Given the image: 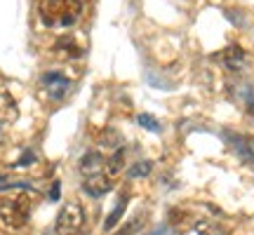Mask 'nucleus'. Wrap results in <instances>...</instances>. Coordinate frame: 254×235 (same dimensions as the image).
Returning <instances> with one entry per match:
<instances>
[{
    "mask_svg": "<svg viewBox=\"0 0 254 235\" xmlns=\"http://www.w3.org/2000/svg\"><path fill=\"white\" fill-rule=\"evenodd\" d=\"M43 85L50 90L52 99H62L64 94L68 92V80L64 78L62 73H45L43 75Z\"/></svg>",
    "mask_w": 254,
    "mask_h": 235,
    "instance_id": "5",
    "label": "nucleus"
},
{
    "mask_svg": "<svg viewBox=\"0 0 254 235\" xmlns=\"http://www.w3.org/2000/svg\"><path fill=\"white\" fill-rule=\"evenodd\" d=\"M139 125L146 127V129H151V132H158V129H160L158 120H155L153 116H148V113H141V116H139Z\"/></svg>",
    "mask_w": 254,
    "mask_h": 235,
    "instance_id": "11",
    "label": "nucleus"
},
{
    "mask_svg": "<svg viewBox=\"0 0 254 235\" xmlns=\"http://www.w3.org/2000/svg\"><path fill=\"white\" fill-rule=\"evenodd\" d=\"M85 226V209L80 202H66L57 214L55 233L57 235H78Z\"/></svg>",
    "mask_w": 254,
    "mask_h": 235,
    "instance_id": "3",
    "label": "nucleus"
},
{
    "mask_svg": "<svg viewBox=\"0 0 254 235\" xmlns=\"http://www.w3.org/2000/svg\"><path fill=\"white\" fill-rule=\"evenodd\" d=\"M123 167H125V148H118V151L109 158L106 172H109V176H116V174L123 172Z\"/></svg>",
    "mask_w": 254,
    "mask_h": 235,
    "instance_id": "8",
    "label": "nucleus"
},
{
    "mask_svg": "<svg viewBox=\"0 0 254 235\" xmlns=\"http://www.w3.org/2000/svg\"><path fill=\"white\" fill-rule=\"evenodd\" d=\"M141 226H144V217L139 214V217H134L129 224H125V228H123V231H118V235H134Z\"/></svg>",
    "mask_w": 254,
    "mask_h": 235,
    "instance_id": "10",
    "label": "nucleus"
},
{
    "mask_svg": "<svg viewBox=\"0 0 254 235\" xmlns=\"http://www.w3.org/2000/svg\"><path fill=\"white\" fill-rule=\"evenodd\" d=\"M80 14V0H40V17L47 26H73Z\"/></svg>",
    "mask_w": 254,
    "mask_h": 235,
    "instance_id": "1",
    "label": "nucleus"
},
{
    "mask_svg": "<svg viewBox=\"0 0 254 235\" xmlns=\"http://www.w3.org/2000/svg\"><path fill=\"white\" fill-rule=\"evenodd\" d=\"M33 202L28 195H9L0 198V224L9 231H19L28 224Z\"/></svg>",
    "mask_w": 254,
    "mask_h": 235,
    "instance_id": "2",
    "label": "nucleus"
},
{
    "mask_svg": "<svg viewBox=\"0 0 254 235\" xmlns=\"http://www.w3.org/2000/svg\"><path fill=\"white\" fill-rule=\"evenodd\" d=\"M148 172H151V163H136L127 174H129L132 179H136V176H146Z\"/></svg>",
    "mask_w": 254,
    "mask_h": 235,
    "instance_id": "12",
    "label": "nucleus"
},
{
    "mask_svg": "<svg viewBox=\"0 0 254 235\" xmlns=\"http://www.w3.org/2000/svg\"><path fill=\"white\" fill-rule=\"evenodd\" d=\"M224 136L228 139V144H231L233 148H236V153L240 155V158H243L245 163H250V165L254 167V151L250 148V146H247L245 139H243V136H238V134H233V132H226Z\"/></svg>",
    "mask_w": 254,
    "mask_h": 235,
    "instance_id": "6",
    "label": "nucleus"
},
{
    "mask_svg": "<svg viewBox=\"0 0 254 235\" xmlns=\"http://www.w3.org/2000/svg\"><path fill=\"white\" fill-rule=\"evenodd\" d=\"M82 188H85V193L92 195V198H101L104 193L111 190V176L109 174H94V176H90V179L85 181Z\"/></svg>",
    "mask_w": 254,
    "mask_h": 235,
    "instance_id": "4",
    "label": "nucleus"
},
{
    "mask_svg": "<svg viewBox=\"0 0 254 235\" xmlns=\"http://www.w3.org/2000/svg\"><path fill=\"white\" fill-rule=\"evenodd\" d=\"M101 165H104V158H101L97 151H92V153H87L85 158H82V163H80V170L85 174L90 172V176H94L97 174V170H99Z\"/></svg>",
    "mask_w": 254,
    "mask_h": 235,
    "instance_id": "7",
    "label": "nucleus"
},
{
    "mask_svg": "<svg viewBox=\"0 0 254 235\" xmlns=\"http://www.w3.org/2000/svg\"><path fill=\"white\" fill-rule=\"evenodd\" d=\"M148 235H170V233H167V231H165V228H155L153 233H148Z\"/></svg>",
    "mask_w": 254,
    "mask_h": 235,
    "instance_id": "13",
    "label": "nucleus"
},
{
    "mask_svg": "<svg viewBox=\"0 0 254 235\" xmlns=\"http://www.w3.org/2000/svg\"><path fill=\"white\" fill-rule=\"evenodd\" d=\"M125 205H127V198L123 195V198L118 200V205H116V209H113V212H111L109 217H106V224H104V228H106V231H111V228H113L116 224H118V219L123 217V212H125Z\"/></svg>",
    "mask_w": 254,
    "mask_h": 235,
    "instance_id": "9",
    "label": "nucleus"
}]
</instances>
